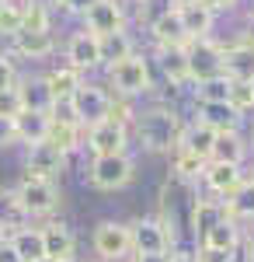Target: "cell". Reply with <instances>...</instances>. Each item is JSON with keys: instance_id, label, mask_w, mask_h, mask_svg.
<instances>
[{"instance_id": "cell-1", "label": "cell", "mask_w": 254, "mask_h": 262, "mask_svg": "<svg viewBox=\"0 0 254 262\" xmlns=\"http://www.w3.org/2000/svg\"><path fill=\"white\" fill-rule=\"evenodd\" d=\"M181 133H185L181 116L167 105H154V108L136 116V137L154 154H174L177 143H181Z\"/></svg>"}, {"instance_id": "cell-2", "label": "cell", "mask_w": 254, "mask_h": 262, "mask_svg": "<svg viewBox=\"0 0 254 262\" xmlns=\"http://www.w3.org/2000/svg\"><path fill=\"white\" fill-rule=\"evenodd\" d=\"M70 105V112H73V119L80 122V126H98V122L112 119V108H115V98L105 91V88H98V84H80L77 95L66 101Z\"/></svg>"}, {"instance_id": "cell-3", "label": "cell", "mask_w": 254, "mask_h": 262, "mask_svg": "<svg viewBox=\"0 0 254 262\" xmlns=\"http://www.w3.org/2000/svg\"><path fill=\"white\" fill-rule=\"evenodd\" d=\"M18 206L24 210V217H45L59 206V185L53 179H35V175H24L14 192Z\"/></svg>"}, {"instance_id": "cell-4", "label": "cell", "mask_w": 254, "mask_h": 262, "mask_svg": "<svg viewBox=\"0 0 254 262\" xmlns=\"http://www.w3.org/2000/svg\"><path fill=\"white\" fill-rule=\"evenodd\" d=\"M108 81L115 88L122 98H136V95H146L154 81H150V63L143 60V56H125V60H118L108 67Z\"/></svg>"}, {"instance_id": "cell-5", "label": "cell", "mask_w": 254, "mask_h": 262, "mask_svg": "<svg viewBox=\"0 0 254 262\" xmlns=\"http://www.w3.org/2000/svg\"><path fill=\"white\" fill-rule=\"evenodd\" d=\"M129 238H133L136 255H167L174 245V234L167 231V224L160 217H143V221L129 224Z\"/></svg>"}, {"instance_id": "cell-6", "label": "cell", "mask_w": 254, "mask_h": 262, "mask_svg": "<svg viewBox=\"0 0 254 262\" xmlns=\"http://www.w3.org/2000/svg\"><path fill=\"white\" fill-rule=\"evenodd\" d=\"M91 185L101 189V192H115V189H125L133 182V158L129 154H108V158H94L91 168Z\"/></svg>"}, {"instance_id": "cell-7", "label": "cell", "mask_w": 254, "mask_h": 262, "mask_svg": "<svg viewBox=\"0 0 254 262\" xmlns=\"http://www.w3.org/2000/svg\"><path fill=\"white\" fill-rule=\"evenodd\" d=\"M188 56V81H213L223 74V46H216L209 39H198L185 49Z\"/></svg>"}, {"instance_id": "cell-8", "label": "cell", "mask_w": 254, "mask_h": 262, "mask_svg": "<svg viewBox=\"0 0 254 262\" xmlns=\"http://www.w3.org/2000/svg\"><path fill=\"white\" fill-rule=\"evenodd\" d=\"M125 143H129V133H125V122H118V119H105L87 129V150L94 158L125 154Z\"/></svg>"}, {"instance_id": "cell-9", "label": "cell", "mask_w": 254, "mask_h": 262, "mask_svg": "<svg viewBox=\"0 0 254 262\" xmlns=\"http://www.w3.org/2000/svg\"><path fill=\"white\" fill-rule=\"evenodd\" d=\"M94 252L101 259H125L133 252V238H129V224L105 221L94 227Z\"/></svg>"}, {"instance_id": "cell-10", "label": "cell", "mask_w": 254, "mask_h": 262, "mask_svg": "<svg viewBox=\"0 0 254 262\" xmlns=\"http://www.w3.org/2000/svg\"><path fill=\"white\" fill-rule=\"evenodd\" d=\"M84 21H87L84 32H91V35H98V39L115 35V32H125V14H122L118 0H98V4L84 14Z\"/></svg>"}, {"instance_id": "cell-11", "label": "cell", "mask_w": 254, "mask_h": 262, "mask_svg": "<svg viewBox=\"0 0 254 262\" xmlns=\"http://www.w3.org/2000/svg\"><path fill=\"white\" fill-rule=\"evenodd\" d=\"M150 32H154V39H157L160 49H188V46H192V39L185 35V25H181L174 7L160 11V14L150 21Z\"/></svg>"}, {"instance_id": "cell-12", "label": "cell", "mask_w": 254, "mask_h": 262, "mask_svg": "<svg viewBox=\"0 0 254 262\" xmlns=\"http://www.w3.org/2000/svg\"><path fill=\"white\" fill-rule=\"evenodd\" d=\"M24 175H35V179H53L66 168V154L56 150L53 143H35L28 147V158H24Z\"/></svg>"}, {"instance_id": "cell-13", "label": "cell", "mask_w": 254, "mask_h": 262, "mask_svg": "<svg viewBox=\"0 0 254 262\" xmlns=\"http://www.w3.org/2000/svg\"><path fill=\"white\" fill-rule=\"evenodd\" d=\"M223 77L226 81H254V42L223 46Z\"/></svg>"}, {"instance_id": "cell-14", "label": "cell", "mask_w": 254, "mask_h": 262, "mask_svg": "<svg viewBox=\"0 0 254 262\" xmlns=\"http://www.w3.org/2000/svg\"><path fill=\"white\" fill-rule=\"evenodd\" d=\"M177 18L185 25V35L192 42L209 39V28H213V11L202 4V0H185V4H174Z\"/></svg>"}, {"instance_id": "cell-15", "label": "cell", "mask_w": 254, "mask_h": 262, "mask_svg": "<svg viewBox=\"0 0 254 262\" xmlns=\"http://www.w3.org/2000/svg\"><path fill=\"white\" fill-rule=\"evenodd\" d=\"M66 60H70L73 70H94V67H101V42H98V35L77 32L73 39L66 42Z\"/></svg>"}, {"instance_id": "cell-16", "label": "cell", "mask_w": 254, "mask_h": 262, "mask_svg": "<svg viewBox=\"0 0 254 262\" xmlns=\"http://www.w3.org/2000/svg\"><path fill=\"white\" fill-rule=\"evenodd\" d=\"M42 242H45V259L53 262H66L73 259V248H77V238H73V231L66 227V224H45L42 227Z\"/></svg>"}, {"instance_id": "cell-17", "label": "cell", "mask_w": 254, "mask_h": 262, "mask_svg": "<svg viewBox=\"0 0 254 262\" xmlns=\"http://www.w3.org/2000/svg\"><path fill=\"white\" fill-rule=\"evenodd\" d=\"M18 98H21V112H39V116H49L56 108V98L49 91L45 77H35V81H24L18 88Z\"/></svg>"}, {"instance_id": "cell-18", "label": "cell", "mask_w": 254, "mask_h": 262, "mask_svg": "<svg viewBox=\"0 0 254 262\" xmlns=\"http://www.w3.org/2000/svg\"><path fill=\"white\" fill-rule=\"evenodd\" d=\"M202 182L209 185V192H216V196H230L237 185L244 182V171H240V164H206V171H202Z\"/></svg>"}, {"instance_id": "cell-19", "label": "cell", "mask_w": 254, "mask_h": 262, "mask_svg": "<svg viewBox=\"0 0 254 262\" xmlns=\"http://www.w3.org/2000/svg\"><path fill=\"white\" fill-rule=\"evenodd\" d=\"M202 248H213V252H230V255H237V248H240V227H237V221L223 217L216 227H209V231L202 234Z\"/></svg>"}, {"instance_id": "cell-20", "label": "cell", "mask_w": 254, "mask_h": 262, "mask_svg": "<svg viewBox=\"0 0 254 262\" xmlns=\"http://www.w3.org/2000/svg\"><path fill=\"white\" fill-rule=\"evenodd\" d=\"M198 122L209 126L213 133H237L240 129V112H234L226 101H219V105H198Z\"/></svg>"}, {"instance_id": "cell-21", "label": "cell", "mask_w": 254, "mask_h": 262, "mask_svg": "<svg viewBox=\"0 0 254 262\" xmlns=\"http://www.w3.org/2000/svg\"><path fill=\"white\" fill-rule=\"evenodd\" d=\"M11 248L18 252L21 262L45 259V242H42V227H18L11 231Z\"/></svg>"}, {"instance_id": "cell-22", "label": "cell", "mask_w": 254, "mask_h": 262, "mask_svg": "<svg viewBox=\"0 0 254 262\" xmlns=\"http://www.w3.org/2000/svg\"><path fill=\"white\" fill-rule=\"evenodd\" d=\"M213 140H216L213 129H209V126H202V122H195V126H188V129L181 133V143H177V150H185V154H192V158H198V161L209 164Z\"/></svg>"}, {"instance_id": "cell-23", "label": "cell", "mask_w": 254, "mask_h": 262, "mask_svg": "<svg viewBox=\"0 0 254 262\" xmlns=\"http://www.w3.org/2000/svg\"><path fill=\"white\" fill-rule=\"evenodd\" d=\"M45 84H49V91H53L56 105H66V101L77 95V88L84 81H80V70H73V67L66 63V67H56V70L45 77Z\"/></svg>"}, {"instance_id": "cell-24", "label": "cell", "mask_w": 254, "mask_h": 262, "mask_svg": "<svg viewBox=\"0 0 254 262\" xmlns=\"http://www.w3.org/2000/svg\"><path fill=\"white\" fill-rule=\"evenodd\" d=\"M247 154V147L240 140V133H216L213 150H209V161L213 164H240Z\"/></svg>"}, {"instance_id": "cell-25", "label": "cell", "mask_w": 254, "mask_h": 262, "mask_svg": "<svg viewBox=\"0 0 254 262\" xmlns=\"http://www.w3.org/2000/svg\"><path fill=\"white\" fill-rule=\"evenodd\" d=\"M223 210L230 221H254V185L247 179L237 185L234 192L223 200Z\"/></svg>"}, {"instance_id": "cell-26", "label": "cell", "mask_w": 254, "mask_h": 262, "mask_svg": "<svg viewBox=\"0 0 254 262\" xmlns=\"http://www.w3.org/2000/svg\"><path fill=\"white\" fill-rule=\"evenodd\" d=\"M11 39H14V49H18L21 56H28V60H42V56H49L56 49L53 32H18Z\"/></svg>"}, {"instance_id": "cell-27", "label": "cell", "mask_w": 254, "mask_h": 262, "mask_svg": "<svg viewBox=\"0 0 254 262\" xmlns=\"http://www.w3.org/2000/svg\"><path fill=\"white\" fill-rule=\"evenodd\" d=\"M45 129H49V116H39V112H21L14 119V137L28 147L45 143Z\"/></svg>"}, {"instance_id": "cell-28", "label": "cell", "mask_w": 254, "mask_h": 262, "mask_svg": "<svg viewBox=\"0 0 254 262\" xmlns=\"http://www.w3.org/2000/svg\"><path fill=\"white\" fill-rule=\"evenodd\" d=\"M223 217H226V210H223V203H216V200H195V206H192V227H195V234H206Z\"/></svg>"}, {"instance_id": "cell-29", "label": "cell", "mask_w": 254, "mask_h": 262, "mask_svg": "<svg viewBox=\"0 0 254 262\" xmlns=\"http://www.w3.org/2000/svg\"><path fill=\"white\" fill-rule=\"evenodd\" d=\"M160 70H164V77L171 84H185L188 81V56H185V49H160Z\"/></svg>"}, {"instance_id": "cell-30", "label": "cell", "mask_w": 254, "mask_h": 262, "mask_svg": "<svg viewBox=\"0 0 254 262\" xmlns=\"http://www.w3.org/2000/svg\"><path fill=\"white\" fill-rule=\"evenodd\" d=\"M101 42V63H118V60H125V56H133V42H129V35L125 32H115V35H105Z\"/></svg>"}, {"instance_id": "cell-31", "label": "cell", "mask_w": 254, "mask_h": 262, "mask_svg": "<svg viewBox=\"0 0 254 262\" xmlns=\"http://www.w3.org/2000/svg\"><path fill=\"white\" fill-rule=\"evenodd\" d=\"M195 98H198V105H219V101L230 98V81L223 74L213 77V81H202L195 88Z\"/></svg>"}, {"instance_id": "cell-32", "label": "cell", "mask_w": 254, "mask_h": 262, "mask_svg": "<svg viewBox=\"0 0 254 262\" xmlns=\"http://www.w3.org/2000/svg\"><path fill=\"white\" fill-rule=\"evenodd\" d=\"M24 227V210L18 206L14 192H0V231H18Z\"/></svg>"}, {"instance_id": "cell-33", "label": "cell", "mask_w": 254, "mask_h": 262, "mask_svg": "<svg viewBox=\"0 0 254 262\" xmlns=\"http://www.w3.org/2000/svg\"><path fill=\"white\" fill-rule=\"evenodd\" d=\"M226 105L234 108V112H251L254 108V81H230V98Z\"/></svg>"}, {"instance_id": "cell-34", "label": "cell", "mask_w": 254, "mask_h": 262, "mask_svg": "<svg viewBox=\"0 0 254 262\" xmlns=\"http://www.w3.org/2000/svg\"><path fill=\"white\" fill-rule=\"evenodd\" d=\"M21 32H49V11L45 7H21Z\"/></svg>"}, {"instance_id": "cell-35", "label": "cell", "mask_w": 254, "mask_h": 262, "mask_svg": "<svg viewBox=\"0 0 254 262\" xmlns=\"http://www.w3.org/2000/svg\"><path fill=\"white\" fill-rule=\"evenodd\" d=\"M174 171L181 175V179H198L202 171H206V161H198V158H192V154H185V150H174Z\"/></svg>"}, {"instance_id": "cell-36", "label": "cell", "mask_w": 254, "mask_h": 262, "mask_svg": "<svg viewBox=\"0 0 254 262\" xmlns=\"http://www.w3.org/2000/svg\"><path fill=\"white\" fill-rule=\"evenodd\" d=\"M18 32H21V7L7 4L0 11V35H18Z\"/></svg>"}, {"instance_id": "cell-37", "label": "cell", "mask_w": 254, "mask_h": 262, "mask_svg": "<svg viewBox=\"0 0 254 262\" xmlns=\"http://www.w3.org/2000/svg\"><path fill=\"white\" fill-rule=\"evenodd\" d=\"M18 116H21L18 88H11V91H0V119H18Z\"/></svg>"}, {"instance_id": "cell-38", "label": "cell", "mask_w": 254, "mask_h": 262, "mask_svg": "<svg viewBox=\"0 0 254 262\" xmlns=\"http://www.w3.org/2000/svg\"><path fill=\"white\" fill-rule=\"evenodd\" d=\"M11 88H18V70L7 56H0V91H11Z\"/></svg>"}, {"instance_id": "cell-39", "label": "cell", "mask_w": 254, "mask_h": 262, "mask_svg": "<svg viewBox=\"0 0 254 262\" xmlns=\"http://www.w3.org/2000/svg\"><path fill=\"white\" fill-rule=\"evenodd\" d=\"M195 262H234L230 252H213V248H198Z\"/></svg>"}, {"instance_id": "cell-40", "label": "cell", "mask_w": 254, "mask_h": 262, "mask_svg": "<svg viewBox=\"0 0 254 262\" xmlns=\"http://www.w3.org/2000/svg\"><path fill=\"white\" fill-rule=\"evenodd\" d=\"M11 143H18V137H14V119H0V147H11Z\"/></svg>"}, {"instance_id": "cell-41", "label": "cell", "mask_w": 254, "mask_h": 262, "mask_svg": "<svg viewBox=\"0 0 254 262\" xmlns=\"http://www.w3.org/2000/svg\"><path fill=\"white\" fill-rule=\"evenodd\" d=\"M59 4H63L66 11H73V14H87V11H91L98 0H59Z\"/></svg>"}, {"instance_id": "cell-42", "label": "cell", "mask_w": 254, "mask_h": 262, "mask_svg": "<svg viewBox=\"0 0 254 262\" xmlns=\"http://www.w3.org/2000/svg\"><path fill=\"white\" fill-rule=\"evenodd\" d=\"M0 262H21L18 252L11 248V242H0Z\"/></svg>"}, {"instance_id": "cell-43", "label": "cell", "mask_w": 254, "mask_h": 262, "mask_svg": "<svg viewBox=\"0 0 254 262\" xmlns=\"http://www.w3.org/2000/svg\"><path fill=\"white\" fill-rule=\"evenodd\" d=\"M202 4H206L209 11H226V7H234L237 0H202Z\"/></svg>"}, {"instance_id": "cell-44", "label": "cell", "mask_w": 254, "mask_h": 262, "mask_svg": "<svg viewBox=\"0 0 254 262\" xmlns=\"http://www.w3.org/2000/svg\"><path fill=\"white\" fill-rule=\"evenodd\" d=\"M136 262H171V255H136Z\"/></svg>"}, {"instance_id": "cell-45", "label": "cell", "mask_w": 254, "mask_h": 262, "mask_svg": "<svg viewBox=\"0 0 254 262\" xmlns=\"http://www.w3.org/2000/svg\"><path fill=\"white\" fill-rule=\"evenodd\" d=\"M171 262H195V255L192 252H177V255H171Z\"/></svg>"}, {"instance_id": "cell-46", "label": "cell", "mask_w": 254, "mask_h": 262, "mask_svg": "<svg viewBox=\"0 0 254 262\" xmlns=\"http://www.w3.org/2000/svg\"><path fill=\"white\" fill-rule=\"evenodd\" d=\"M32 4H35V7H45V11H49V7H53V4H59V0H32Z\"/></svg>"}, {"instance_id": "cell-47", "label": "cell", "mask_w": 254, "mask_h": 262, "mask_svg": "<svg viewBox=\"0 0 254 262\" xmlns=\"http://www.w3.org/2000/svg\"><path fill=\"white\" fill-rule=\"evenodd\" d=\"M7 4H11V0H0V11H4V7H7Z\"/></svg>"}, {"instance_id": "cell-48", "label": "cell", "mask_w": 254, "mask_h": 262, "mask_svg": "<svg viewBox=\"0 0 254 262\" xmlns=\"http://www.w3.org/2000/svg\"><path fill=\"white\" fill-rule=\"evenodd\" d=\"M35 262H53V259H35Z\"/></svg>"}, {"instance_id": "cell-49", "label": "cell", "mask_w": 254, "mask_h": 262, "mask_svg": "<svg viewBox=\"0 0 254 262\" xmlns=\"http://www.w3.org/2000/svg\"><path fill=\"white\" fill-rule=\"evenodd\" d=\"M247 182H251V185H254V171H251V179H247Z\"/></svg>"}, {"instance_id": "cell-50", "label": "cell", "mask_w": 254, "mask_h": 262, "mask_svg": "<svg viewBox=\"0 0 254 262\" xmlns=\"http://www.w3.org/2000/svg\"><path fill=\"white\" fill-rule=\"evenodd\" d=\"M0 242H4V231H0Z\"/></svg>"}, {"instance_id": "cell-51", "label": "cell", "mask_w": 254, "mask_h": 262, "mask_svg": "<svg viewBox=\"0 0 254 262\" xmlns=\"http://www.w3.org/2000/svg\"><path fill=\"white\" fill-rule=\"evenodd\" d=\"M174 4H185V0H174Z\"/></svg>"}, {"instance_id": "cell-52", "label": "cell", "mask_w": 254, "mask_h": 262, "mask_svg": "<svg viewBox=\"0 0 254 262\" xmlns=\"http://www.w3.org/2000/svg\"><path fill=\"white\" fill-rule=\"evenodd\" d=\"M66 262H77V259H66Z\"/></svg>"}, {"instance_id": "cell-53", "label": "cell", "mask_w": 254, "mask_h": 262, "mask_svg": "<svg viewBox=\"0 0 254 262\" xmlns=\"http://www.w3.org/2000/svg\"><path fill=\"white\" fill-rule=\"evenodd\" d=\"M139 4H143V0H139Z\"/></svg>"}]
</instances>
